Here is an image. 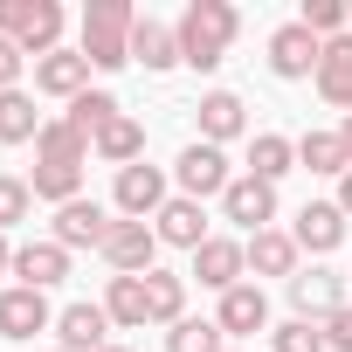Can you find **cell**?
Returning <instances> with one entry per match:
<instances>
[{
	"mask_svg": "<svg viewBox=\"0 0 352 352\" xmlns=\"http://www.w3.org/2000/svg\"><path fill=\"white\" fill-rule=\"evenodd\" d=\"M21 69H28L21 42H8V35H0V90H21Z\"/></svg>",
	"mask_w": 352,
	"mask_h": 352,
	"instance_id": "35",
	"label": "cell"
},
{
	"mask_svg": "<svg viewBox=\"0 0 352 352\" xmlns=\"http://www.w3.org/2000/svg\"><path fill=\"white\" fill-rule=\"evenodd\" d=\"M90 152H97L104 166H118V173H124V166H138V159H145V124H138V118H111V124L90 138Z\"/></svg>",
	"mask_w": 352,
	"mask_h": 352,
	"instance_id": "21",
	"label": "cell"
},
{
	"mask_svg": "<svg viewBox=\"0 0 352 352\" xmlns=\"http://www.w3.org/2000/svg\"><path fill=\"white\" fill-rule=\"evenodd\" d=\"M270 352H324V324L283 318V324H270Z\"/></svg>",
	"mask_w": 352,
	"mask_h": 352,
	"instance_id": "33",
	"label": "cell"
},
{
	"mask_svg": "<svg viewBox=\"0 0 352 352\" xmlns=\"http://www.w3.org/2000/svg\"><path fill=\"white\" fill-rule=\"evenodd\" d=\"M338 145H345V159H352V118H345V124H338Z\"/></svg>",
	"mask_w": 352,
	"mask_h": 352,
	"instance_id": "39",
	"label": "cell"
},
{
	"mask_svg": "<svg viewBox=\"0 0 352 352\" xmlns=\"http://www.w3.org/2000/svg\"><path fill=\"white\" fill-rule=\"evenodd\" d=\"M214 324H221V331H235V338H256V331H270V297H263V283H235V290L221 297Z\"/></svg>",
	"mask_w": 352,
	"mask_h": 352,
	"instance_id": "15",
	"label": "cell"
},
{
	"mask_svg": "<svg viewBox=\"0 0 352 352\" xmlns=\"http://www.w3.org/2000/svg\"><path fill=\"white\" fill-rule=\"evenodd\" d=\"M221 214H228L235 228L263 235V228L276 221V187H263V180H249V173H235V187L221 194Z\"/></svg>",
	"mask_w": 352,
	"mask_h": 352,
	"instance_id": "12",
	"label": "cell"
},
{
	"mask_svg": "<svg viewBox=\"0 0 352 352\" xmlns=\"http://www.w3.org/2000/svg\"><path fill=\"white\" fill-rule=\"evenodd\" d=\"M111 118H124V104H118V97H111V90H83V97H76V104H69V124H76V131H83V138H97V131H104V124H111Z\"/></svg>",
	"mask_w": 352,
	"mask_h": 352,
	"instance_id": "31",
	"label": "cell"
},
{
	"mask_svg": "<svg viewBox=\"0 0 352 352\" xmlns=\"http://www.w3.org/2000/svg\"><path fill=\"white\" fill-rule=\"evenodd\" d=\"M324 345H338V352H352V304L324 318Z\"/></svg>",
	"mask_w": 352,
	"mask_h": 352,
	"instance_id": "36",
	"label": "cell"
},
{
	"mask_svg": "<svg viewBox=\"0 0 352 352\" xmlns=\"http://www.w3.org/2000/svg\"><path fill=\"white\" fill-rule=\"evenodd\" d=\"M131 63H145L152 76L173 69V63H180V35H173L166 21H152V14H138V28H131Z\"/></svg>",
	"mask_w": 352,
	"mask_h": 352,
	"instance_id": "23",
	"label": "cell"
},
{
	"mask_svg": "<svg viewBox=\"0 0 352 352\" xmlns=\"http://www.w3.org/2000/svg\"><path fill=\"white\" fill-rule=\"evenodd\" d=\"M228 352H242V345H228Z\"/></svg>",
	"mask_w": 352,
	"mask_h": 352,
	"instance_id": "41",
	"label": "cell"
},
{
	"mask_svg": "<svg viewBox=\"0 0 352 352\" xmlns=\"http://www.w3.org/2000/svg\"><path fill=\"white\" fill-rule=\"evenodd\" d=\"M173 35H180V63H194V69H221L228 42L242 35V14L228 8V0H187V14L173 21Z\"/></svg>",
	"mask_w": 352,
	"mask_h": 352,
	"instance_id": "1",
	"label": "cell"
},
{
	"mask_svg": "<svg viewBox=\"0 0 352 352\" xmlns=\"http://www.w3.org/2000/svg\"><path fill=\"white\" fill-rule=\"evenodd\" d=\"M35 201H49V208H69V201H83V166H49V159H35Z\"/></svg>",
	"mask_w": 352,
	"mask_h": 352,
	"instance_id": "28",
	"label": "cell"
},
{
	"mask_svg": "<svg viewBox=\"0 0 352 352\" xmlns=\"http://www.w3.org/2000/svg\"><path fill=\"white\" fill-rule=\"evenodd\" d=\"M194 118H201V138H208V145H228V138H242V124H249V104H242L235 90H208Z\"/></svg>",
	"mask_w": 352,
	"mask_h": 352,
	"instance_id": "19",
	"label": "cell"
},
{
	"mask_svg": "<svg viewBox=\"0 0 352 352\" xmlns=\"http://www.w3.org/2000/svg\"><path fill=\"white\" fill-rule=\"evenodd\" d=\"M0 276H14V242L0 235Z\"/></svg>",
	"mask_w": 352,
	"mask_h": 352,
	"instance_id": "38",
	"label": "cell"
},
{
	"mask_svg": "<svg viewBox=\"0 0 352 352\" xmlns=\"http://www.w3.org/2000/svg\"><path fill=\"white\" fill-rule=\"evenodd\" d=\"M63 8H56V0H0V35H8V42H21V56H56L63 49Z\"/></svg>",
	"mask_w": 352,
	"mask_h": 352,
	"instance_id": "3",
	"label": "cell"
},
{
	"mask_svg": "<svg viewBox=\"0 0 352 352\" xmlns=\"http://www.w3.org/2000/svg\"><path fill=\"white\" fill-rule=\"evenodd\" d=\"M290 304H297V318L324 324L331 311L352 304V290H345V276H331V270H297V276H290Z\"/></svg>",
	"mask_w": 352,
	"mask_h": 352,
	"instance_id": "8",
	"label": "cell"
},
{
	"mask_svg": "<svg viewBox=\"0 0 352 352\" xmlns=\"http://www.w3.org/2000/svg\"><path fill=\"white\" fill-rule=\"evenodd\" d=\"M131 28H138L131 0H90L83 8V56H90V69H124L131 63Z\"/></svg>",
	"mask_w": 352,
	"mask_h": 352,
	"instance_id": "2",
	"label": "cell"
},
{
	"mask_svg": "<svg viewBox=\"0 0 352 352\" xmlns=\"http://www.w3.org/2000/svg\"><path fill=\"white\" fill-rule=\"evenodd\" d=\"M104 311H111V324H124V331H145V324H152L145 276H111V290H104Z\"/></svg>",
	"mask_w": 352,
	"mask_h": 352,
	"instance_id": "24",
	"label": "cell"
},
{
	"mask_svg": "<svg viewBox=\"0 0 352 352\" xmlns=\"http://www.w3.org/2000/svg\"><path fill=\"white\" fill-rule=\"evenodd\" d=\"M297 166V145L283 138V131H263L256 145H249V180H263V187H276L283 173Z\"/></svg>",
	"mask_w": 352,
	"mask_h": 352,
	"instance_id": "27",
	"label": "cell"
},
{
	"mask_svg": "<svg viewBox=\"0 0 352 352\" xmlns=\"http://www.w3.org/2000/svg\"><path fill=\"white\" fill-rule=\"evenodd\" d=\"M145 297H152V324H180L187 318V276H173V270H152L145 276Z\"/></svg>",
	"mask_w": 352,
	"mask_h": 352,
	"instance_id": "29",
	"label": "cell"
},
{
	"mask_svg": "<svg viewBox=\"0 0 352 352\" xmlns=\"http://www.w3.org/2000/svg\"><path fill=\"white\" fill-rule=\"evenodd\" d=\"M152 256H159L152 221H118L111 242H104V263H111L118 276H152Z\"/></svg>",
	"mask_w": 352,
	"mask_h": 352,
	"instance_id": "11",
	"label": "cell"
},
{
	"mask_svg": "<svg viewBox=\"0 0 352 352\" xmlns=\"http://www.w3.org/2000/svg\"><path fill=\"white\" fill-rule=\"evenodd\" d=\"M56 352H63V345H56Z\"/></svg>",
	"mask_w": 352,
	"mask_h": 352,
	"instance_id": "42",
	"label": "cell"
},
{
	"mask_svg": "<svg viewBox=\"0 0 352 352\" xmlns=\"http://www.w3.org/2000/svg\"><path fill=\"white\" fill-rule=\"evenodd\" d=\"M56 324V311H49V290H28V283H14V290H0V338H35V331H49Z\"/></svg>",
	"mask_w": 352,
	"mask_h": 352,
	"instance_id": "9",
	"label": "cell"
},
{
	"mask_svg": "<svg viewBox=\"0 0 352 352\" xmlns=\"http://www.w3.org/2000/svg\"><path fill=\"white\" fill-rule=\"evenodd\" d=\"M42 124H49V118L35 111L28 90H0V145H35Z\"/></svg>",
	"mask_w": 352,
	"mask_h": 352,
	"instance_id": "25",
	"label": "cell"
},
{
	"mask_svg": "<svg viewBox=\"0 0 352 352\" xmlns=\"http://www.w3.org/2000/svg\"><path fill=\"white\" fill-rule=\"evenodd\" d=\"M14 276L28 283V290H49V283H63L69 276V249L49 235V242H21L14 249Z\"/></svg>",
	"mask_w": 352,
	"mask_h": 352,
	"instance_id": "17",
	"label": "cell"
},
{
	"mask_svg": "<svg viewBox=\"0 0 352 352\" xmlns=\"http://www.w3.org/2000/svg\"><path fill=\"white\" fill-rule=\"evenodd\" d=\"M290 242H297V249H311V256H331V249L345 242V214H338V201H304V208H297Z\"/></svg>",
	"mask_w": 352,
	"mask_h": 352,
	"instance_id": "14",
	"label": "cell"
},
{
	"mask_svg": "<svg viewBox=\"0 0 352 352\" xmlns=\"http://www.w3.org/2000/svg\"><path fill=\"white\" fill-rule=\"evenodd\" d=\"M297 166H311V173H352V159H345V145H338V131H304L297 138Z\"/></svg>",
	"mask_w": 352,
	"mask_h": 352,
	"instance_id": "30",
	"label": "cell"
},
{
	"mask_svg": "<svg viewBox=\"0 0 352 352\" xmlns=\"http://www.w3.org/2000/svg\"><path fill=\"white\" fill-rule=\"evenodd\" d=\"M166 201H173V194H166V173H159V166H145V159H138V166H124V173H118L111 208H118L124 221H152Z\"/></svg>",
	"mask_w": 352,
	"mask_h": 352,
	"instance_id": "5",
	"label": "cell"
},
{
	"mask_svg": "<svg viewBox=\"0 0 352 352\" xmlns=\"http://www.w3.org/2000/svg\"><path fill=\"white\" fill-rule=\"evenodd\" d=\"M194 276H201V290H235L242 276H249V249L242 242H228V235H208L201 249H194Z\"/></svg>",
	"mask_w": 352,
	"mask_h": 352,
	"instance_id": "7",
	"label": "cell"
},
{
	"mask_svg": "<svg viewBox=\"0 0 352 352\" xmlns=\"http://www.w3.org/2000/svg\"><path fill=\"white\" fill-rule=\"evenodd\" d=\"M104 352H131V345H104Z\"/></svg>",
	"mask_w": 352,
	"mask_h": 352,
	"instance_id": "40",
	"label": "cell"
},
{
	"mask_svg": "<svg viewBox=\"0 0 352 352\" xmlns=\"http://www.w3.org/2000/svg\"><path fill=\"white\" fill-rule=\"evenodd\" d=\"M111 208H97V201H69V208H56V242L63 249H97L104 256V242H111Z\"/></svg>",
	"mask_w": 352,
	"mask_h": 352,
	"instance_id": "10",
	"label": "cell"
},
{
	"mask_svg": "<svg viewBox=\"0 0 352 352\" xmlns=\"http://www.w3.org/2000/svg\"><path fill=\"white\" fill-rule=\"evenodd\" d=\"M338 214L352 221V173H345V180H338Z\"/></svg>",
	"mask_w": 352,
	"mask_h": 352,
	"instance_id": "37",
	"label": "cell"
},
{
	"mask_svg": "<svg viewBox=\"0 0 352 352\" xmlns=\"http://www.w3.org/2000/svg\"><path fill=\"white\" fill-rule=\"evenodd\" d=\"M166 352H228V345H221V324L214 318H180L166 331Z\"/></svg>",
	"mask_w": 352,
	"mask_h": 352,
	"instance_id": "32",
	"label": "cell"
},
{
	"mask_svg": "<svg viewBox=\"0 0 352 352\" xmlns=\"http://www.w3.org/2000/svg\"><path fill=\"white\" fill-rule=\"evenodd\" d=\"M173 180H180L187 201H208V194H228V187H235V173H228V152H221V145L194 138V145L180 152V166H173Z\"/></svg>",
	"mask_w": 352,
	"mask_h": 352,
	"instance_id": "4",
	"label": "cell"
},
{
	"mask_svg": "<svg viewBox=\"0 0 352 352\" xmlns=\"http://www.w3.org/2000/svg\"><path fill=\"white\" fill-rule=\"evenodd\" d=\"M318 56H324V42H318L304 21H283V28L270 35V69H276L283 83H304V76H318Z\"/></svg>",
	"mask_w": 352,
	"mask_h": 352,
	"instance_id": "6",
	"label": "cell"
},
{
	"mask_svg": "<svg viewBox=\"0 0 352 352\" xmlns=\"http://www.w3.org/2000/svg\"><path fill=\"white\" fill-rule=\"evenodd\" d=\"M318 97L338 104V111L352 118V35L324 42V56H318Z\"/></svg>",
	"mask_w": 352,
	"mask_h": 352,
	"instance_id": "20",
	"label": "cell"
},
{
	"mask_svg": "<svg viewBox=\"0 0 352 352\" xmlns=\"http://www.w3.org/2000/svg\"><path fill=\"white\" fill-rule=\"evenodd\" d=\"M152 235H159V242H173V249H201V242H208V214H201V201L173 194V201L152 214Z\"/></svg>",
	"mask_w": 352,
	"mask_h": 352,
	"instance_id": "16",
	"label": "cell"
},
{
	"mask_svg": "<svg viewBox=\"0 0 352 352\" xmlns=\"http://www.w3.org/2000/svg\"><path fill=\"white\" fill-rule=\"evenodd\" d=\"M35 159H49V166H90V138L69 118H49L42 138H35Z\"/></svg>",
	"mask_w": 352,
	"mask_h": 352,
	"instance_id": "26",
	"label": "cell"
},
{
	"mask_svg": "<svg viewBox=\"0 0 352 352\" xmlns=\"http://www.w3.org/2000/svg\"><path fill=\"white\" fill-rule=\"evenodd\" d=\"M56 331H63V352H104L111 338V311L104 304H69V311H56Z\"/></svg>",
	"mask_w": 352,
	"mask_h": 352,
	"instance_id": "18",
	"label": "cell"
},
{
	"mask_svg": "<svg viewBox=\"0 0 352 352\" xmlns=\"http://www.w3.org/2000/svg\"><path fill=\"white\" fill-rule=\"evenodd\" d=\"M35 90L76 104V97L90 90V56H83V49H56V56H42V63H35Z\"/></svg>",
	"mask_w": 352,
	"mask_h": 352,
	"instance_id": "13",
	"label": "cell"
},
{
	"mask_svg": "<svg viewBox=\"0 0 352 352\" xmlns=\"http://www.w3.org/2000/svg\"><path fill=\"white\" fill-rule=\"evenodd\" d=\"M242 249H249V270H256V276H283V283L297 276V256H304L283 228H263V235H249Z\"/></svg>",
	"mask_w": 352,
	"mask_h": 352,
	"instance_id": "22",
	"label": "cell"
},
{
	"mask_svg": "<svg viewBox=\"0 0 352 352\" xmlns=\"http://www.w3.org/2000/svg\"><path fill=\"white\" fill-rule=\"evenodd\" d=\"M28 208H35V187H28V180H14V173H0V235L21 228V221H28Z\"/></svg>",
	"mask_w": 352,
	"mask_h": 352,
	"instance_id": "34",
	"label": "cell"
}]
</instances>
